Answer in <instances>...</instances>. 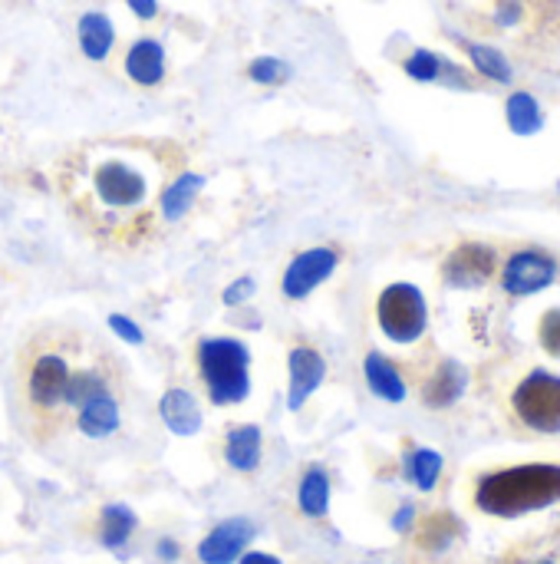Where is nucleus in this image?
<instances>
[{"mask_svg": "<svg viewBox=\"0 0 560 564\" xmlns=\"http://www.w3.org/2000/svg\"><path fill=\"white\" fill-rule=\"evenodd\" d=\"M10 387L17 426L40 449L66 436L102 443L125 426L129 370L83 327L33 324L13 350Z\"/></svg>", "mask_w": 560, "mask_h": 564, "instance_id": "1", "label": "nucleus"}, {"mask_svg": "<svg viewBox=\"0 0 560 564\" xmlns=\"http://www.w3.org/2000/svg\"><path fill=\"white\" fill-rule=\"evenodd\" d=\"M182 172L145 142H99L63 162L56 185L79 228L109 251H139L162 231V192Z\"/></svg>", "mask_w": 560, "mask_h": 564, "instance_id": "2", "label": "nucleus"}, {"mask_svg": "<svg viewBox=\"0 0 560 564\" xmlns=\"http://www.w3.org/2000/svg\"><path fill=\"white\" fill-rule=\"evenodd\" d=\"M560 502V466H515L492 473L475 489V506L498 519H515Z\"/></svg>", "mask_w": 560, "mask_h": 564, "instance_id": "3", "label": "nucleus"}, {"mask_svg": "<svg viewBox=\"0 0 560 564\" xmlns=\"http://www.w3.org/2000/svg\"><path fill=\"white\" fill-rule=\"evenodd\" d=\"M195 377L215 406L244 403L251 393V350L234 337H205L191 354Z\"/></svg>", "mask_w": 560, "mask_h": 564, "instance_id": "4", "label": "nucleus"}, {"mask_svg": "<svg viewBox=\"0 0 560 564\" xmlns=\"http://www.w3.org/2000/svg\"><path fill=\"white\" fill-rule=\"evenodd\" d=\"M380 330L393 344H416L429 327V307L416 284H389L376 301Z\"/></svg>", "mask_w": 560, "mask_h": 564, "instance_id": "5", "label": "nucleus"}, {"mask_svg": "<svg viewBox=\"0 0 560 564\" xmlns=\"http://www.w3.org/2000/svg\"><path fill=\"white\" fill-rule=\"evenodd\" d=\"M518 420L535 430V433H560V377L548 370H535L531 377H525L512 397Z\"/></svg>", "mask_w": 560, "mask_h": 564, "instance_id": "6", "label": "nucleus"}, {"mask_svg": "<svg viewBox=\"0 0 560 564\" xmlns=\"http://www.w3.org/2000/svg\"><path fill=\"white\" fill-rule=\"evenodd\" d=\"M337 264H340V251H337V248L320 245V248L300 251V254L287 264L284 278H281L284 297H287V301H304L307 294H314V291L337 271Z\"/></svg>", "mask_w": 560, "mask_h": 564, "instance_id": "7", "label": "nucleus"}, {"mask_svg": "<svg viewBox=\"0 0 560 564\" xmlns=\"http://www.w3.org/2000/svg\"><path fill=\"white\" fill-rule=\"evenodd\" d=\"M558 278V261L545 251H518L508 258L505 271H502V288L515 297H528V294H538L545 288H551Z\"/></svg>", "mask_w": 560, "mask_h": 564, "instance_id": "8", "label": "nucleus"}, {"mask_svg": "<svg viewBox=\"0 0 560 564\" xmlns=\"http://www.w3.org/2000/svg\"><path fill=\"white\" fill-rule=\"evenodd\" d=\"M257 529L251 519H224L221 525H215L195 549L198 562L201 564H234L248 545L254 542Z\"/></svg>", "mask_w": 560, "mask_h": 564, "instance_id": "9", "label": "nucleus"}, {"mask_svg": "<svg viewBox=\"0 0 560 564\" xmlns=\"http://www.w3.org/2000/svg\"><path fill=\"white\" fill-rule=\"evenodd\" d=\"M495 274V251L488 245H459L446 264H442V278L449 288H459V291H472V288H482L488 278Z\"/></svg>", "mask_w": 560, "mask_h": 564, "instance_id": "10", "label": "nucleus"}, {"mask_svg": "<svg viewBox=\"0 0 560 564\" xmlns=\"http://www.w3.org/2000/svg\"><path fill=\"white\" fill-rule=\"evenodd\" d=\"M287 373H290V387H287V406L290 410H300L314 390L323 383L327 377V360L317 347L310 344H294L290 354H287Z\"/></svg>", "mask_w": 560, "mask_h": 564, "instance_id": "11", "label": "nucleus"}, {"mask_svg": "<svg viewBox=\"0 0 560 564\" xmlns=\"http://www.w3.org/2000/svg\"><path fill=\"white\" fill-rule=\"evenodd\" d=\"M261 456H264L261 426H254V423H234V426H228V433L221 440V459H224L228 469H234L241 476H251V473H257Z\"/></svg>", "mask_w": 560, "mask_h": 564, "instance_id": "12", "label": "nucleus"}, {"mask_svg": "<svg viewBox=\"0 0 560 564\" xmlns=\"http://www.w3.org/2000/svg\"><path fill=\"white\" fill-rule=\"evenodd\" d=\"M135 529H139V519H135V512H132L129 506H122V502H106V506H99L96 516H92V522H89V535H92L102 549H109V552L125 549L129 539L135 535Z\"/></svg>", "mask_w": 560, "mask_h": 564, "instance_id": "13", "label": "nucleus"}, {"mask_svg": "<svg viewBox=\"0 0 560 564\" xmlns=\"http://www.w3.org/2000/svg\"><path fill=\"white\" fill-rule=\"evenodd\" d=\"M465 387H469L465 367L459 360H442L436 367V373L422 383V403L429 410H446V406H452V403L462 400Z\"/></svg>", "mask_w": 560, "mask_h": 564, "instance_id": "14", "label": "nucleus"}, {"mask_svg": "<svg viewBox=\"0 0 560 564\" xmlns=\"http://www.w3.org/2000/svg\"><path fill=\"white\" fill-rule=\"evenodd\" d=\"M125 73L132 83L152 89L165 79V46L152 36H142L125 53Z\"/></svg>", "mask_w": 560, "mask_h": 564, "instance_id": "15", "label": "nucleus"}, {"mask_svg": "<svg viewBox=\"0 0 560 564\" xmlns=\"http://www.w3.org/2000/svg\"><path fill=\"white\" fill-rule=\"evenodd\" d=\"M158 416H162V423H165L175 436H195V433L201 430V406H198V400H195L188 390H182V387H172V390L162 393V400H158Z\"/></svg>", "mask_w": 560, "mask_h": 564, "instance_id": "16", "label": "nucleus"}, {"mask_svg": "<svg viewBox=\"0 0 560 564\" xmlns=\"http://www.w3.org/2000/svg\"><path fill=\"white\" fill-rule=\"evenodd\" d=\"M363 377H366V387L380 397V400H386V403H403L406 400V380H403V373H399V367L389 360V357H383V354H376V350H370L366 354V360H363Z\"/></svg>", "mask_w": 560, "mask_h": 564, "instance_id": "17", "label": "nucleus"}, {"mask_svg": "<svg viewBox=\"0 0 560 564\" xmlns=\"http://www.w3.org/2000/svg\"><path fill=\"white\" fill-rule=\"evenodd\" d=\"M76 36H79V50H83V56H86V59H92V63H102V59L112 53L116 26H112V20H109L106 13L89 10V13H83V17H79V23H76Z\"/></svg>", "mask_w": 560, "mask_h": 564, "instance_id": "18", "label": "nucleus"}, {"mask_svg": "<svg viewBox=\"0 0 560 564\" xmlns=\"http://www.w3.org/2000/svg\"><path fill=\"white\" fill-rule=\"evenodd\" d=\"M201 188H205V178H201V175H195V172H178V175L165 185V192H162V221H165V225L182 221V218L191 212V205L198 202Z\"/></svg>", "mask_w": 560, "mask_h": 564, "instance_id": "19", "label": "nucleus"}, {"mask_svg": "<svg viewBox=\"0 0 560 564\" xmlns=\"http://www.w3.org/2000/svg\"><path fill=\"white\" fill-rule=\"evenodd\" d=\"M406 73L419 83H439V79H449L455 86H469V79L459 73V66H452L446 56L432 53V50H413V56L403 63Z\"/></svg>", "mask_w": 560, "mask_h": 564, "instance_id": "20", "label": "nucleus"}, {"mask_svg": "<svg viewBox=\"0 0 560 564\" xmlns=\"http://www.w3.org/2000/svg\"><path fill=\"white\" fill-rule=\"evenodd\" d=\"M297 509L307 516V519H327V509H330V479L320 466H310L304 476H300V486H297Z\"/></svg>", "mask_w": 560, "mask_h": 564, "instance_id": "21", "label": "nucleus"}, {"mask_svg": "<svg viewBox=\"0 0 560 564\" xmlns=\"http://www.w3.org/2000/svg\"><path fill=\"white\" fill-rule=\"evenodd\" d=\"M505 112H508V129L515 135H538L545 129V112L531 93H512Z\"/></svg>", "mask_w": 560, "mask_h": 564, "instance_id": "22", "label": "nucleus"}, {"mask_svg": "<svg viewBox=\"0 0 560 564\" xmlns=\"http://www.w3.org/2000/svg\"><path fill=\"white\" fill-rule=\"evenodd\" d=\"M406 473L416 482V489L432 492L436 482H439V476H442V456L436 449H413L406 456Z\"/></svg>", "mask_w": 560, "mask_h": 564, "instance_id": "23", "label": "nucleus"}, {"mask_svg": "<svg viewBox=\"0 0 560 564\" xmlns=\"http://www.w3.org/2000/svg\"><path fill=\"white\" fill-rule=\"evenodd\" d=\"M465 50H469V56H472V66L482 73V76H488V79H495V83H512V63L505 59V53L502 50H495V46H485V43H465Z\"/></svg>", "mask_w": 560, "mask_h": 564, "instance_id": "24", "label": "nucleus"}, {"mask_svg": "<svg viewBox=\"0 0 560 564\" xmlns=\"http://www.w3.org/2000/svg\"><path fill=\"white\" fill-rule=\"evenodd\" d=\"M459 535V522L452 519V516H432L426 525H422V532H419V545L426 549V552H439V549H446L452 539Z\"/></svg>", "mask_w": 560, "mask_h": 564, "instance_id": "25", "label": "nucleus"}, {"mask_svg": "<svg viewBox=\"0 0 560 564\" xmlns=\"http://www.w3.org/2000/svg\"><path fill=\"white\" fill-rule=\"evenodd\" d=\"M248 79L257 86H281L290 79V63H284L281 56H257L248 66Z\"/></svg>", "mask_w": 560, "mask_h": 564, "instance_id": "26", "label": "nucleus"}, {"mask_svg": "<svg viewBox=\"0 0 560 564\" xmlns=\"http://www.w3.org/2000/svg\"><path fill=\"white\" fill-rule=\"evenodd\" d=\"M541 344L551 357H560V311H548L541 317Z\"/></svg>", "mask_w": 560, "mask_h": 564, "instance_id": "27", "label": "nucleus"}, {"mask_svg": "<svg viewBox=\"0 0 560 564\" xmlns=\"http://www.w3.org/2000/svg\"><path fill=\"white\" fill-rule=\"evenodd\" d=\"M254 278H238V281H231L228 288H224V294H221V301L228 304V307H238V304H244L248 297H254Z\"/></svg>", "mask_w": 560, "mask_h": 564, "instance_id": "28", "label": "nucleus"}, {"mask_svg": "<svg viewBox=\"0 0 560 564\" xmlns=\"http://www.w3.org/2000/svg\"><path fill=\"white\" fill-rule=\"evenodd\" d=\"M109 327H112V334H116L119 340H125V344H142V330H139V324H135V321H129L125 314H109Z\"/></svg>", "mask_w": 560, "mask_h": 564, "instance_id": "29", "label": "nucleus"}, {"mask_svg": "<svg viewBox=\"0 0 560 564\" xmlns=\"http://www.w3.org/2000/svg\"><path fill=\"white\" fill-rule=\"evenodd\" d=\"M125 3L139 20H155L158 17V0H125Z\"/></svg>", "mask_w": 560, "mask_h": 564, "instance_id": "30", "label": "nucleus"}, {"mask_svg": "<svg viewBox=\"0 0 560 564\" xmlns=\"http://www.w3.org/2000/svg\"><path fill=\"white\" fill-rule=\"evenodd\" d=\"M238 564H284L277 555H267V552H244Z\"/></svg>", "mask_w": 560, "mask_h": 564, "instance_id": "31", "label": "nucleus"}, {"mask_svg": "<svg viewBox=\"0 0 560 564\" xmlns=\"http://www.w3.org/2000/svg\"><path fill=\"white\" fill-rule=\"evenodd\" d=\"M518 17H521V7H518V3H512V0L502 3V10H498V23H502V26H512Z\"/></svg>", "mask_w": 560, "mask_h": 564, "instance_id": "32", "label": "nucleus"}, {"mask_svg": "<svg viewBox=\"0 0 560 564\" xmlns=\"http://www.w3.org/2000/svg\"><path fill=\"white\" fill-rule=\"evenodd\" d=\"M413 516H416V512H413V506H403V512L393 519V529H396V532H406V529H409V522H413Z\"/></svg>", "mask_w": 560, "mask_h": 564, "instance_id": "33", "label": "nucleus"}, {"mask_svg": "<svg viewBox=\"0 0 560 564\" xmlns=\"http://www.w3.org/2000/svg\"><path fill=\"white\" fill-rule=\"evenodd\" d=\"M158 555H165V562H175L178 558V545L165 539V542H158Z\"/></svg>", "mask_w": 560, "mask_h": 564, "instance_id": "34", "label": "nucleus"}, {"mask_svg": "<svg viewBox=\"0 0 560 564\" xmlns=\"http://www.w3.org/2000/svg\"><path fill=\"white\" fill-rule=\"evenodd\" d=\"M538 564H554V562H538Z\"/></svg>", "mask_w": 560, "mask_h": 564, "instance_id": "35", "label": "nucleus"}]
</instances>
